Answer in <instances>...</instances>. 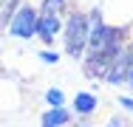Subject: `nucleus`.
I'll list each match as a JSON object with an SVG mask.
<instances>
[{
    "mask_svg": "<svg viewBox=\"0 0 133 127\" xmlns=\"http://www.w3.org/2000/svg\"><path fill=\"white\" fill-rule=\"evenodd\" d=\"M62 51L71 57V59H79L85 48H88V9L71 3V9L65 11V20H62Z\"/></svg>",
    "mask_w": 133,
    "mask_h": 127,
    "instance_id": "obj_1",
    "label": "nucleus"
},
{
    "mask_svg": "<svg viewBox=\"0 0 133 127\" xmlns=\"http://www.w3.org/2000/svg\"><path fill=\"white\" fill-rule=\"evenodd\" d=\"M37 17H40V9L34 6V0H20L6 23V34L11 40H20V43L34 40L37 37Z\"/></svg>",
    "mask_w": 133,
    "mask_h": 127,
    "instance_id": "obj_2",
    "label": "nucleus"
},
{
    "mask_svg": "<svg viewBox=\"0 0 133 127\" xmlns=\"http://www.w3.org/2000/svg\"><path fill=\"white\" fill-rule=\"evenodd\" d=\"M99 11L110 25L133 31V0H99Z\"/></svg>",
    "mask_w": 133,
    "mask_h": 127,
    "instance_id": "obj_3",
    "label": "nucleus"
},
{
    "mask_svg": "<svg viewBox=\"0 0 133 127\" xmlns=\"http://www.w3.org/2000/svg\"><path fill=\"white\" fill-rule=\"evenodd\" d=\"M62 20L65 14H54V11H40L37 17V40L45 45V48H54L59 34H62Z\"/></svg>",
    "mask_w": 133,
    "mask_h": 127,
    "instance_id": "obj_4",
    "label": "nucleus"
},
{
    "mask_svg": "<svg viewBox=\"0 0 133 127\" xmlns=\"http://www.w3.org/2000/svg\"><path fill=\"white\" fill-rule=\"evenodd\" d=\"M99 107H102V99H99V93H94V90H77V93L71 96V110H74V116H79V119H94V116L99 113Z\"/></svg>",
    "mask_w": 133,
    "mask_h": 127,
    "instance_id": "obj_5",
    "label": "nucleus"
},
{
    "mask_svg": "<svg viewBox=\"0 0 133 127\" xmlns=\"http://www.w3.org/2000/svg\"><path fill=\"white\" fill-rule=\"evenodd\" d=\"M74 122H77V116H74L71 104H57V107L45 104V110L40 113V124L43 127H68Z\"/></svg>",
    "mask_w": 133,
    "mask_h": 127,
    "instance_id": "obj_6",
    "label": "nucleus"
},
{
    "mask_svg": "<svg viewBox=\"0 0 133 127\" xmlns=\"http://www.w3.org/2000/svg\"><path fill=\"white\" fill-rule=\"evenodd\" d=\"M74 0H37V9L40 11H54V14H65L71 9Z\"/></svg>",
    "mask_w": 133,
    "mask_h": 127,
    "instance_id": "obj_7",
    "label": "nucleus"
},
{
    "mask_svg": "<svg viewBox=\"0 0 133 127\" xmlns=\"http://www.w3.org/2000/svg\"><path fill=\"white\" fill-rule=\"evenodd\" d=\"M45 104L48 107H57V104H68V93L62 88H45Z\"/></svg>",
    "mask_w": 133,
    "mask_h": 127,
    "instance_id": "obj_8",
    "label": "nucleus"
},
{
    "mask_svg": "<svg viewBox=\"0 0 133 127\" xmlns=\"http://www.w3.org/2000/svg\"><path fill=\"white\" fill-rule=\"evenodd\" d=\"M17 3L20 0H0V31H6V23H9L11 11L17 9Z\"/></svg>",
    "mask_w": 133,
    "mask_h": 127,
    "instance_id": "obj_9",
    "label": "nucleus"
},
{
    "mask_svg": "<svg viewBox=\"0 0 133 127\" xmlns=\"http://www.w3.org/2000/svg\"><path fill=\"white\" fill-rule=\"evenodd\" d=\"M37 59H40L43 65H57V62H59V54L54 48H45V45H43V48L37 51Z\"/></svg>",
    "mask_w": 133,
    "mask_h": 127,
    "instance_id": "obj_10",
    "label": "nucleus"
},
{
    "mask_svg": "<svg viewBox=\"0 0 133 127\" xmlns=\"http://www.w3.org/2000/svg\"><path fill=\"white\" fill-rule=\"evenodd\" d=\"M116 104H119L125 113H130V116H133V96H128V93H119V96H116Z\"/></svg>",
    "mask_w": 133,
    "mask_h": 127,
    "instance_id": "obj_11",
    "label": "nucleus"
},
{
    "mask_svg": "<svg viewBox=\"0 0 133 127\" xmlns=\"http://www.w3.org/2000/svg\"><path fill=\"white\" fill-rule=\"evenodd\" d=\"M128 48H130V62H128V82H125V85L133 90V40L128 43Z\"/></svg>",
    "mask_w": 133,
    "mask_h": 127,
    "instance_id": "obj_12",
    "label": "nucleus"
},
{
    "mask_svg": "<svg viewBox=\"0 0 133 127\" xmlns=\"http://www.w3.org/2000/svg\"><path fill=\"white\" fill-rule=\"evenodd\" d=\"M108 127H125L128 124V119H122V116H110V119H105Z\"/></svg>",
    "mask_w": 133,
    "mask_h": 127,
    "instance_id": "obj_13",
    "label": "nucleus"
}]
</instances>
